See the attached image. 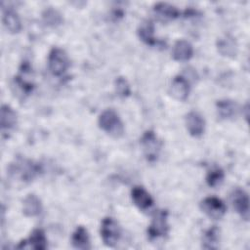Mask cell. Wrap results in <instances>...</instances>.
I'll list each match as a JSON object with an SVG mask.
<instances>
[{"label": "cell", "instance_id": "484cf974", "mask_svg": "<svg viewBox=\"0 0 250 250\" xmlns=\"http://www.w3.org/2000/svg\"><path fill=\"white\" fill-rule=\"evenodd\" d=\"M115 91L117 93L118 96L120 97H128L131 93L130 90V85L128 83V81L124 78V77H118L115 80Z\"/></svg>", "mask_w": 250, "mask_h": 250}, {"label": "cell", "instance_id": "9c48e42d", "mask_svg": "<svg viewBox=\"0 0 250 250\" xmlns=\"http://www.w3.org/2000/svg\"><path fill=\"white\" fill-rule=\"evenodd\" d=\"M18 248H31L35 250H44L47 248V238L44 231L40 229H34L27 240L21 241Z\"/></svg>", "mask_w": 250, "mask_h": 250}, {"label": "cell", "instance_id": "3957f363", "mask_svg": "<svg viewBox=\"0 0 250 250\" xmlns=\"http://www.w3.org/2000/svg\"><path fill=\"white\" fill-rule=\"evenodd\" d=\"M167 219L168 212L166 210H158L154 213L152 221L147 229V234L150 239L163 237L168 233L169 225Z\"/></svg>", "mask_w": 250, "mask_h": 250}, {"label": "cell", "instance_id": "5bb4252c", "mask_svg": "<svg viewBox=\"0 0 250 250\" xmlns=\"http://www.w3.org/2000/svg\"><path fill=\"white\" fill-rule=\"evenodd\" d=\"M193 55L192 45L184 39L178 40L173 48V58L178 62H187Z\"/></svg>", "mask_w": 250, "mask_h": 250}, {"label": "cell", "instance_id": "8992f818", "mask_svg": "<svg viewBox=\"0 0 250 250\" xmlns=\"http://www.w3.org/2000/svg\"><path fill=\"white\" fill-rule=\"evenodd\" d=\"M200 208L208 217L214 220L223 218L227 211L226 204L220 198L215 196L204 198L200 203Z\"/></svg>", "mask_w": 250, "mask_h": 250}, {"label": "cell", "instance_id": "44dd1931", "mask_svg": "<svg viewBox=\"0 0 250 250\" xmlns=\"http://www.w3.org/2000/svg\"><path fill=\"white\" fill-rule=\"evenodd\" d=\"M71 242H72L73 247L76 249H82V250L89 249L90 248V237H89L87 229L82 226L77 227V229L72 233Z\"/></svg>", "mask_w": 250, "mask_h": 250}, {"label": "cell", "instance_id": "603a6c76", "mask_svg": "<svg viewBox=\"0 0 250 250\" xmlns=\"http://www.w3.org/2000/svg\"><path fill=\"white\" fill-rule=\"evenodd\" d=\"M220 231L217 227L210 228L203 236V247L206 249H215L218 247Z\"/></svg>", "mask_w": 250, "mask_h": 250}, {"label": "cell", "instance_id": "30bf717a", "mask_svg": "<svg viewBox=\"0 0 250 250\" xmlns=\"http://www.w3.org/2000/svg\"><path fill=\"white\" fill-rule=\"evenodd\" d=\"M31 67L28 64V62H24L21 65V68L20 70L19 75L15 77V81L18 86L21 87V89L25 93L29 94L32 92L33 89V82H32V71Z\"/></svg>", "mask_w": 250, "mask_h": 250}, {"label": "cell", "instance_id": "e0dca14e", "mask_svg": "<svg viewBox=\"0 0 250 250\" xmlns=\"http://www.w3.org/2000/svg\"><path fill=\"white\" fill-rule=\"evenodd\" d=\"M138 35L146 45L154 46L159 43L154 37V25L151 21H145L140 24L138 28Z\"/></svg>", "mask_w": 250, "mask_h": 250}, {"label": "cell", "instance_id": "7c38bea8", "mask_svg": "<svg viewBox=\"0 0 250 250\" xmlns=\"http://www.w3.org/2000/svg\"><path fill=\"white\" fill-rule=\"evenodd\" d=\"M131 197L134 204L141 210H146L153 204L150 194L142 187H135L131 191Z\"/></svg>", "mask_w": 250, "mask_h": 250}, {"label": "cell", "instance_id": "cb8c5ba5", "mask_svg": "<svg viewBox=\"0 0 250 250\" xmlns=\"http://www.w3.org/2000/svg\"><path fill=\"white\" fill-rule=\"evenodd\" d=\"M43 20L46 22V24L50 26H57L62 22V15L52 8L47 9L43 13Z\"/></svg>", "mask_w": 250, "mask_h": 250}, {"label": "cell", "instance_id": "d4e9b609", "mask_svg": "<svg viewBox=\"0 0 250 250\" xmlns=\"http://www.w3.org/2000/svg\"><path fill=\"white\" fill-rule=\"evenodd\" d=\"M223 180H224V172L221 168H218V167L210 170L206 177L207 185L211 188H216L223 182Z\"/></svg>", "mask_w": 250, "mask_h": 250}, {"label": "cell", "instance_id": "5b68a950", "mask_svg": "<svg viewBox=\"0 0 250 250\" xmlns=\"http://www.w3.org/2000/svg\"><path fill=\"white\" fill-rule=\"evenodd\" d=\"M141 146L147 161L154 162L157 160L160 151V142L153 131L149 130L144 133L141 139Z\"/></svg>", "mask_w": 250, "mask_h": 250}, {"label": "cell", "instance_id": "277c9868", "mask_svg": "<svg viewBox=\"0 0 250 250\" xmlns=\"http://www.w3.org/2000/svg\"><path fill=\"white\" fill-rule=\"evenodd\" d=\"M101 236L104 243L107 246H114L121 236V229L117 222L110 218L106 217L103 220L101 226Z\"/></svg>", "mask_w": 250, "mask_h": 250}, {"label": "cell", "instance_id": "8fae6325", "mask_svg": "<svg viewBox=\"0 0 250 250\" xmlns=\"http://www.w3.org/2000/svg\"><path fill=\"white\" fill-rule=\"evenodd\" d=\"M171 95L179 101H185L189 94V83L184 76H176L170 87Z\"/></svg>", "mask_w": 250, "mask_h": 250}, {"label": "cell", "instance_id": "ac0fdd59", "mask_svg": "<svg viewBox=\"0 0 250 250\" xmlns=\"http://www.w3.org/2000/svg\"><path fill=\"white\" fill-rule=\"evenodd\" d=\"M20 165L16 166L17 170L22 179V181H30L41 171L38 164L33 163L30 160H22L19 163Z\"/></svg>", "mask_w": 250, "mask_h": 250}, {"label": "cell", "instance_id": "6da1fadb", "mask_svg": "<svg viewBox=\"0 0 250 250\" xmlns=\"http://www.w3.org/2000/svg\"><path fill=\"white\" fill-rule=\"evenodd\" d=\"M100 128L114 138H120L124 134V126L119 115L111 108L104 110L99 116Z\"/></svg>", "mask_w": 250, "mask_h": 250}, {"label": "cell", "instance_id": "7a4b0ae2", "mask_svg": "<svg viewBox=\"0 0 250 250\" xmlns=\"http://www.w3.org/2000/svg\"><path fill=\"white\" fill-rule=\"evenodd\" d=\"M69 66V60L66 53L58 47H54L48 57V68L55 76L62 75Z\"/></svg>", "mask_w": 250, "mask_h": 250}, {"label": "cell", "instance_id": "2e32d148", "mask_svg": "<svg viewBox=\"0 0 250 250\" xmlns=\"http://www.w3.org/2000/svg\"><path fill=\"white\" fill-rule=\"evenodd\" d=\"M1 129L2 131H10L17 125L18 117L16 111L8 104H3L1 106Z\"/></svg>", "mask_w": 250, "mask_h": 250}, {"label": "cell", "instance_id": "52a82bcc", "mask_svg": "<svg viewBox=\"0 0 250 250\" xmlns=\"http://www.w3.org/2000/svg\"><path fill=\"white\" fill-rule=\"evenodd\" d=\"M231 202L236 212L244 219L249 218V198L247 193L241 188H235L231 193Z\"/></svg>", "mask_w": 250, "mask_h": 250}, {"label": "cell", "instance_id": "9a60e30c", "mask_svg": "<svg viewBox=\"0 0 250 250\" xmlns=\"http://www.w3.org/2000/svg\"><path fill=\"white\" fill-rule=\"evenodd\" d=\"M153 11L162 21H171L180 16V12L175 6L165 2L156 3L153 7Z\"/></svg>", "mask_w": 250, "mask_h": 250}, {"label": "cell", "instance_id": "ba28073f", "mask_svg": "<svg viewBox=\"0 0 250 250\" xmlns=\"http://www.w3.org/2000/svg\"><path fill=\"white\" fill-rule=\"evenodd\" d=\"M186 126L188 133L193 137H199L205 129V121L196 111H189L186 115Z\"/></svg>", "mask_w": 250, "mask_h": 250}, {"label": "cell", "instance_id": "7402d4cb", "mask_svg": "<svg viewBox=\"0 0 250 250\" xmlns=\"http://www.w3.org/2000/svg\"><path fill=\"white\" fill-rule=\"evenodd\" d=\"M217 111L221 118L229 119L236 114L237 105L233 101L221 100L217 103Z\"/></svg>", "mask_w": 250, "mask_h": 250}, {"label": "cell", "instance_id": "d6986e66", "mask_svg": "<svg viewBox=\"0 0 250 250\" xmlns=\"http://www.w3.org/2000/svg\"><path fill=\"white\" fill-rule=\"evenodd\" d=\"M42 211L40 199L35 194H28L22 203V212L27 217L38 216Z\"/></svg>", "mask_w": 250, "mask_h": 250}, {"label": "cell", "instance_id": "ffe728a7", "mask_svg": "<svg viewBox=\"0 0 250 250\" xmlns=\"http://www.w3.org/2000/svg\"><path fill=\"white\" fill-rule=\"evenodd\" d=\"M217 48L219 53L226 57H234L237 50L235 40L229 35H225L218 39Z\"/></svg>", "mask_w": 250, "mask_h": 250}, {"label": "cell", "instance_id": "4fadbf2b", "mask_svg": "<svg viewBox=\"0 0 250 250\" xmlns=\"http://www.w3.org/2000/svg\"><path fill=\"white\" fill-rule=\"evenodd\" d=\"M2 21L6 29L11 33H18L21 29V20L17 12L12 8L3 9Z\"/></svg>", "mask_w": 250, "mask_h": 250}]
</instances>
